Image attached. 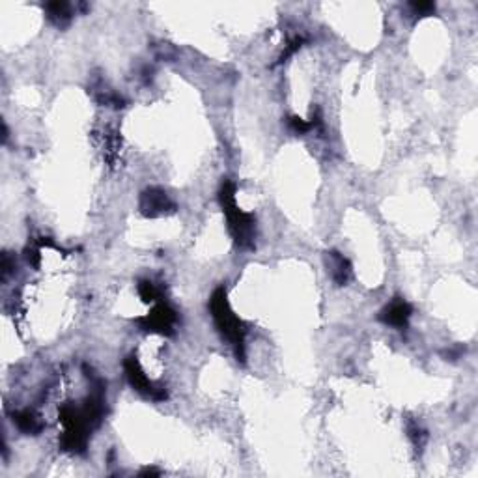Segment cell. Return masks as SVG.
I'll list each match as a JSON object with an SVG mask.
<instances>
[{
  "mask_svg": "<svg viewBox=\"0 0 478 478\" xmlns=\"http://www.w3.org/2000/svg\"><path fill=\"white\" fill-rule=\"evenodd\" d=\"M288 124H290V127L296 133H307L308 129H312L318 121H305L301 120V118H297V116H291L290 120H288Z\"/></svg>",
  "mask_w": 478,
  "mask_h": 478,
  "instance_id": "obj_11",
  "label": "cell"
},
{
  "mask_svg": "<svg viewBox=\"0 0 478 478\" xmlns=\"http://www.w3.org/2000/svg\"><path fill=\"white\" fill-rule=\"evenodd\" d=\"M124 369H126V376L131 387L135 390H138L140 394L148 396L152 400H165L166 398V390L159 385H155L154 381L148 380V376L144 374L140 364H138L137 357H127L126 363H124Z\"/></svg>",
  "mask_w": 478,
  "mask_h": 478,
  "instance_id": "obj_3",
  "label": "cell"
},
{
  "mask_svg": "<svg viewBox=\"0 0 478 478\" xmlns=\"http://www.w3.org/2000/svg\"><path fill=\"white\" fill-rule=\"evenodd\" d=\"M219 198L220 206H223L226 217H228V228H230L232 236H234L236 243L239 247H251L254 239V217L237 208L236 187H234V183L230 182L223 183Z\"/></svg>",
  "mask_w": 478,
  "mask_h": 478,
  "instance_id": "obj_2",
  "label": "cell"
},
{
  "mask_svg": "<svg viewBox=\"0 0 478 478\" xmlns=\"http://www.w3.org/2000/svg\"><path fill=\"white\" fill-rule=\"evenodd\" d=\"M409 318H411V307H409L404 299H394V301L390 303V305H387L380 314V319L383 324L390 325V327H396V329L406 327Z\"/></svg>",
  "mask_w": 478,
  "mask_h": 478,
  "instance_id": "obj_6",
  "label": "cell"
},
{
  "mask_svg": "<svg viewBox=\"0 0 478 478\" xmlns=\"http://www.w3.org/2000/svg\"><path fill=\"white\" fill-rule=\"evenodd\" d=\"M172 208L174 206H172L171 198L166 197V192L161 191V189H148L140 197V209L148 217H157V215L165 213Z\"/></svg>",
  "mask_w": 478,
  "mask_h": 478,
  "instance_id": "obj_5",
  "label": "cell"
},
{
  "mask_svg": "<svg viewBox=\"0 0 478 478\" xmlns=\"http://www.w3.org/2000/svg\"><path fill=\"white\" fill-rule=\"evenodd\" d=\"M13 423L17 424V428L28 435H38L44 430V423L32 411L13 413Z\"/></svg>",
  "mask_w": 478,
  "mask_h": 478,
  "instance_id": "obj_8",
  "label": "cell"
},
{
  "mask_svg": "<svg viewBox=\"0 0 478 478\" xmlns=\"http://www.w3.org/2000/svg\"><path fill=\"white\" fill-rule=\"evenodd\" d=\"M329 270H331V277H333V281H335L338 286L346 284V282L350 281V277H352V267H350V262H347L342 254L335 253V251H331L329 253Z\"/></svg>",
  "mask_w": 478,
  "mask_h": 478,
  "instance_id": "obj_7",
  "label": "cell"
},
{
  "mask_svg": "<svg viewBox=\"0 0 478 478\" xmlns=\"http://www.w3.org/2000/svg\"><path fill=\"white\" fill-rule=\"evenodd\" d=\"M47 11H49L51 21L56 22V25H64L72 17L69 4H66V2H51V4H47Z\"/></svg>",
  "mask_w": 478,
  "mask_h": 478,
  "instance_id": "obj_9",
  "label": "cell"
},
{
  "mask_svg": "<svg viewBox=\"0 0 478 478\" xmlns=\"http://www.w3.org/2000/svg\"><path fill=\"white\" fill-rule=\"evenodd\" d=\"M209 308H211V316L219 327L220 335L236 346L237 359L245 361V325L236 314L232 312L225 288H217L213 291V296L209 299Z\"/></svg>",
  "mask_w": 478,
  "mask_h": 478,
  "instance_id": "obj_1",
  "label": "cell"
},
{
  "mask_svg": "<svg viewBox=\"0 0 478 478\" xmlns=\"http://www.w3.org/2000/svg\"><path fill=\"white\" fill-rule=\"evenodd\" d=\"M174 321H176V312L168 305H157L152 314L138 319V324L142 325L144 331H154V333H163V335H171Z\"/></svg>",
  "mask_w": 478,
  "mask_h": 478,
  "instance_id": "obj_4",
  "label": "cell"
},
{
  "mask_svg": "<svg viewBox=\"0 0 478 478\" xmlns=\"http://www.w3.org/2000/svg\"><path fill=\"white\" fill-rule=\"evenodd\" d=\"M138 293H140V297H142V301H146V303H154L161 297V291L155 288L154 282H150V281H142L140 284H138Z\"/></svg>",
  "mask_w": 478,
  "mask_h": 478,
  "instance_id": "obj_10",
  "label": "cell"
},
{
  "mask_svg": "<svg viewBox=\"0 0 478 478\" xmlns=\"http://www.w3.org/2000/svg\"><path fill=\"white\" fill-rule=\"evenodd\" d=\"M140 474H142V477H144V474H159V471H155V469H144V471H142V473H140Z\"/></svg>",
  "mask_w": 478,
  "mask_h": 478,
  "instance_id": "obj_12",
  "label": "cell"
}]
</instances>
